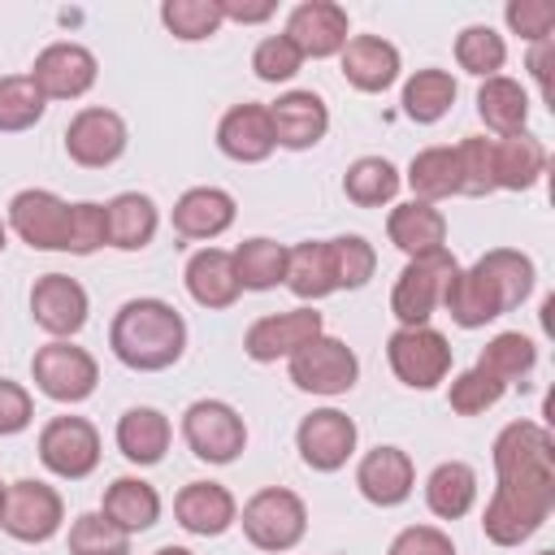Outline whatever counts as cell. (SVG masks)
<instances>
[{
  "instance_id": "6da1fadb",
  "label": "cell",
  "mask_w": 555,
  "mask_h": 555,
  "mask_svg": "<svg viewBox=\"0 0 555 555\" xmlns=\"http://www.w3.org/2000/svg\"><path fill=\"white\" fill-rule=\"evenodd\" d=\"M494 494L481 512V529L494 546L529 542L555 512V438L538 421H512L494 438Z\"/></svg>"
},
{
  "instance_id": "7a4b0ae2",
  "label": "cell",
  "mask_w": 555,
  "mask_h": 555,
  "mask_svg": "<svg viewBox=\"0 0 555 555\" xmlns=\"http://www.w3.org/2000/svg\"><path fill=\"white\" fill-rule=\"evenodd\" d=\"M113 356L134 373H160L173 369L186 351V321L165 299H126L108 325Z\"/></svg>"
},
{
  "instance_id": "3957f363",
  "label": "cell",
  "mask_w": 555,
  "mask_h": 555,
  "mask_svg": "<svg viewBox=\"0 0 555 555\" xmlns=\"http://www.w3.org/2000/svg\"><path fill=\"white\" fill-rule=\"evenodd\" d=\"M238 525H243V538H247L256 551L282 555V551H295V546L304 542V533H308V507H304V499H299L295 490H286V486H264V490H256V494L243 503Z\"/></svg>"
},
{
  "instance_id": "277c9868",
  "label": "cell",
  "mask_w": 555,
  "mask_h": 555,
  "mask_svg": "<svg viewBox=\"0 0 555 555\" xmlns=\"http://www.w3.org/2000/svg\"><path fill=\"white\" fill-rule=\"evenodd\" d=\"M455 256L442 247V251H429V256H416L399 269L395 286H390V312L403 330L412 325H429V317L442 308V295H447V282L455 278Z\"/></svg>"
},
{
  "instance_id": "5b68a950",
  "label": "cell",
  "mask_w": 555,
  "mask_h": 555,
  "mask_svg": "<svg viewBox=\"0 0 555 555\" xmlns=\"http://www.w3.org/2000/svg\"><path fill=\"white\" fill-rule=\"evenodd\" d=\"M30 377L52 403H82L100 382V364L87 347H74L69 338H52L30 356Z\"/></svg>"
},
{
  "instance_id": "8992f818",
  "label": "cell",
  "mask_w": 555,
  "mask_h": 555,
  "mask_svg": "<svg viewBox=\"0 0 555 555\" xmlns=\"http://www.w3.org/2000/svg\"><path fill=\"white\" fill-rule=\"evenodd\" d=\"M386 360L390 373L412 386V390H434L447 373H451V343L447 334H438L434 325H412V330H395L386 338Z\"/></svg>"
},
{
  "instance_id": "52a82bcc",
  "label": "cell",
  "mask_w": 555,
  "mask_h": 555,
  "mask_svg": "<svg viewBox=\"0 0 555 555\" xmlns=\"http://www.w3.org/2000/svg\"><path fill=\"white\" fill-rule=\"evenodd\" d=\"M286 373L308 395H347L356 386V377H360V360L343 338L317 334L308 347H299L286 360Z\"/></svg>"
},
{
  "instance_id": "ba28073f",
  "label": "cell",
  "mask_w": 555,
  "mask_h": 555,
  "mask_svg": "<svg viewBox=\"0 0 555 555\" xmlns=\"http://www.w3.org/2000/svg\"><path fill=\"white\" fill-rule=\"evenodd\" d=\"M182 438L204 464H230L247 447V425L225 399H195L182 412Z\"/></svg>"
},
{
  "instance_id": "9c48e42d",
  "label": "cell",
  "mask_w": 555,
  "mask_h": 555,
  "mask_svg": "<svg viewBox=\"0 0 555 555\" xmlns=\"http://www.w3.org/2000/svg\"><path fill=\"white\" fill-rule=\"evenodd\" d=\"M39 460L65 481H82L100 468V429L87 416H52L39 429Z\"/></svg>"
},
{
  "instance_id": "30bf717a",
  "label": "cell",
  "mask_w": 555,
  "mask_h": 555,
  "mask_svg": "<svg viewBox=\"0 0 555 555\" xmlns=\"http://www.w3.org/2000/svg\"><path fill=\"white\" fill-rule=\"evenodd\" d=\"M65 520V503L56 494V486L39 481V477H22L4 490V512H0V529L17 542H48Z\"/></svg>"
},
{
  "instance_id": "8fae6325",
  "label": "cell",
  "mask_w": 555,
  "mask_h": 555,
  "mask_svg": "<svg viewBox=\"0 0 555 555\" xmlns=\"http://www.w3.org/2000/svg\"><path fill=\"white\" fill-rule=\"evenodd\" d=\"M126 143H130V130H126L121 113H113L104 104L78 108L69 117V126H65V152L82 169H104V165L121 160Z\"/></svg>"
},
{
  "instance_id": "7c38bea8",
  "label": "cell",
  "mask_w": 555,
  "mask_h": 555,
  "mask_svg": "<svg viewBox=\"0 0 555 555\" xmlns=\"http://www.w3.org/2000/svg\"><path fill=\"white\" fill-rule=\"evenodd\" d=\"M9 230L35 251H65L69 238V204L56 191L26 186L9 199Z\"/></svg>"
},
{
  "instance_id": "4fadbf2b",
  "label": "cell",
  "mask_w": 555,
  "mask_h": 555,
  "mask_svg": "<svg viewBox=\"0 0 555 555\" xmlns=\"http://www.w3.org/2000/svg\"><path fill=\"white\" fill-rule=\"evenodd\" d=\"M317 334H325V317L317 308H291V312H269L260 321L247 325L243 334V351L256 364H273V360H291L299 347H308Z\"/></svg>"
},
{
  "instance_id": "5bb4252c",
  "label": "cell",
  "mask_w": 555,
  "mask_h": 555,
  "mask_svg": "<svg viewBox=\"0 0 555 555\" xmlns=\"http://www.w3.org/2000/svg\"><path fill=\"white\" fill-rule=\"evenodd\" d=\"M356 421L338 408H317L299 421L295 429V447H299V460L317 473H338L351 455H356Z\"/></svg>"
},
{
  "instance_id": "9a60e30c",
  "label": "cell",
  "mask_w": 555,
  "mask_h": 555,
  "mask_svg": "<svg viewBox=\"0 0 555 555\" xmlns=\"http://www.w3.org/2000/svg\"><path fill=\"white\" fill-rule=\"evenodd\" d=\"M282 35L295 43V52L308 61H325V56H338L343 43L351 39V22H347V9L334 4V0H304L291 9Z\"/></svg>"
},
{
  "instance_id": "2e32d148",
  "label": "cell",
  "mask_w": 555,
  "mask_h": 555,
  "mask_svg": "<svg viewBox=\"0 0 555 555\" xmlns=\"http://www.w3.org/2000/svg\"><path fill=\"white\" fill-rule=\"evenodd\" d=\"M95 74H100L95 52L82 43H69V39L48 43L30 65V78L43 91V100H78L95 87Z\"/></svg>"
},
{
  "instance_id": "e0dca14e",
  "label": "cell",
  "mask_w": 555,
  "mask_h": 555,
  "mask_svg": "<svg viewBox=\"0 0 555 555\" xmlns=\"http://www.w3.org/2000/svg\"><path fill=\"white\" fill-rule=\"evenodd\" d=\"M87 312H91V299H87L82 282L69 273H43L30 286V317L52 338H74L87 325Z\"/></svg>"
},
{
  "instance_id": "ac0fdd59",
  "label": "cell",
  "mask_w": 555,
  "mask_h": 555,
  "mask_svg": "<svg viewBox=\"0 0 555 555\" xmlns=\"http://www.w3.org/2000/svg\"><path fill=\"white\" fill-rule=\"evenodd\" d=\"M442 308H447V317H451L460 330H481L486 321L512 312L507 299H503V291H499V282H494L477 260H473L468 269H455V278L447 282Z\"/></svg>"
},
{
  "instance_id": "d6986e66",
  "label": "cell",
  "mask_w": 555,
  "mask_h": 555,
  "mask_svg": "<svg viewBox=\"0 0 555 555\" xmlns=\"http://www.w3.org/2000/svg\"><path fill=\"white\" fill-rule=\"evenodd\" d=\"M269 121H273V143L286 152H308L325 139L330 130V108L317 91H286L269 104Z\"/></svg>"
},
{
  "instance_id": "ffe728a7",
  "label": "cell",
  "mask_w": 555,
  "mask_h": 555,
  "mask_svg": "<svg viewBox=\"0 0 555 555\" xmlns=\"http://www.w3.org/2000/svg\"><path fill=\"white\" fill-rule=\"evenodd\" d=\"M356 486L373 507H399L412 486H416V468L412 455L403 447H373L364 451V460L356 464Z\"/></svg>"
},
{
  "instance_id": "44dd1931",
  "label": "cell",
  "mask_w": 555,
  "mask_h": 555,
  "mask_svg": "<svg viewBox=\"0 0 555 555\" xmlns=\"http://www.w3.org/2000/svg\"><path fill=\"white\" fill-rule=\"evenodd\" d=\"M338 61H343V78L364 95H377V91L395 87V78L403 69L399 65V48L390 39H382V35H351L343 43Z\"/></svg>"
},
{
  "instance_id": "7402d4cb",
  "label": "cell",
  "mask_w": 555,
  "mask_h": 555,
  "mask_svg": "<svg viewBox=\"0 0 555 555\" xmlns=\"http://www.w3.org/2000/svg\"><path fill=\"white\" fill-rule=\"evenodd\" d=\"M217 147L238 160V165H260L273 156V121H269V104H234L221 121H217Z\"/></svg>"
},
{
  "instance_id": "603a6c76",
  "label": "cell",
  "mask_w": 555,
  "mask_h": 555,
  "mask_svg": "<svg viewBox=\"0 0 555 555\" xmlns=\"http://www.w3.org/2000/svg\"><path fill=\"white\" fill-rule=\"evenodd\" d=\"M173 516L195 538H217L238 520V503L221 481H186L173 499Z\"/></svg>"
},
{
  "instance_id": "cb8c5ba5",
  "label": "cell",
  "mask_w": 555,
  "mask_h": 555,
  "mask_svg": "<svg viewBox=\"0 0 555 555\" xmlns=\"http://www.w3.org/2000/svg\"><path fill=\"white\" fill-rule=\"evenodd\" d=\"M230 225H234V195L221 186H191L173 204V230L182 238L208 243V238H221Z\"/></svg>"
},
{
  "instance_id": "d4e9b609",
  "label": "cell",
  "mask_w": 555,
  "mask_h": 555,
  "mask_svg": "<svg viewBox=\"0 0 555 555\" xmlns=\"http://www.w3.org/2000/svg\"><path fill=\"white\" fill-rule=\"evenodd\" d=\"M386 238L408 256H429V251H442L447 247V217L434 208V204H421V199H408V204H395L390 217H386Z\"/></svg>"
},
{
  "instance_id": "484cf974",
  "label": "cell",
  "mask_w": 555,
  "mask_h": 555,
  "mask_svg": "<svg viewBox=\"0 0 555 555\" xmlns=\"http://www.w3.org/2000/svg\"><path fill=\"white\" fill-rule=\"evenodd\" d=\"M169 438H173V425L160 408H147V403H134L117 416V451L147 468V464H160L165 451H169Z\"/></svg>"
},
{
  "instance_id": "4316f807",
  "label": "cell",
  "mask_w": 555,
  "mask_h": 555,
  "mask_svg": "<svg viewBox=\"0 0 555 555\" xmlns=\"http://www.w3.org/2000/svg\"><path fill=\"white\" fill-rule=\"evenodd\" d=\"M182 282H186V291H191V299L199 308H230L243 295V286L234 278V256L221 251V247H199L186 260Z\"/></svg>"
},
{
  "instance_id": "83f0119b",
  "label": "cell",
  "mask_w": 555,
  "mask_h": 555,
  "mask_svg": "<svg viewBox=\"0 0 555 555\" xmlns=\"http://www.w3.org/2000/svg\"><path fill=\"white\" fill-rule=\"evenodd\" d=\"M490 156H494V191H529L546 173V147L529 130L494 139Z\"/></svg>"
},
{
  "instance_id": "f1b7e54d",
  "label": "cell",
  "mask_w": 555,
  "mask_h": 555,
  "mask_svg": "<svg viewBox=\"0 0 555 555\" xmlns=\"http://www.w3.org/2000/svg\"><path fill=\"white\" fill-rule=\"evenodd\" d=\"M104 212H108V247H117V251H143L156 238L160 212H156L152 195L121 191V195H113L104 204Z\"/></svg>"
},
{
  "instance_id": "f546056e",
  "label": "cell",
  "mask_w": 555,
  "mask_h": 555,
  "mask_svg": "<svg viewBox=\"0 0 555 555\" xmlns=\"http://www.w3.org/2000/svg\"><path fill=\"white\" fill-rule=\"evenodd\" d=\"M282 286L295 299H304V304H317V299L334 295L338 282H334V264H330V243L325 238H308V243L286 247V278H282Z\"/></svg>"
},
{
  "instance_id": "4dcf8cb0",
  "label": "cell",
  "mask_w": 555,
  "mask_h": 555,
  "mask_svg": "<svg viewBox=\"0 0 555 555\" xmlns=\"http://www.w3.org/2000/svg\"><path fill=\"white\" fill-rule=\"evenodd\" d=\"M100 512L121 529V533H143L160 520V494L152 481L143 477H117L104 499H100Z\"/></svg>"
},
{
  "instance_id": "1f68e13d",
  "label": "cell",
  "mask_w": 555,
  "mask_h": 555,
  "mask_svg": "<svg viewBox=\"0 0 555 555\" xmlns=\"http://www.w3.org/2000/svg\"><path fill=\"white\" fill-rule=\"evenodd\" d=\"M477 113H481V121L499 139L520 134L529 126V91L516 78H507V74L481 78V87H477Z\"/></svg>"
},
{
  "instance_id": "d6a6232c",
  "label": "cell",
  "mask_w": 555,
  "mask_h": 555,
  "mask_svg": "<svg viewBox=\"0 0 555 555\" xmlns=\"http://www.w3.org/2000/svg\"><path fill=\"white\" fill-rule=\"evenodd\" d=\"M477 503V473L464 460H447L425 477V507L438 520H460Z\"/></svg>"
},
{
  "instance_id": "836d02e7",
  "label": "cell",
  "mask_w": 555,
  "mask_h": 555,
  "mask_svg": "<svg viewBox=\"0 0 555 555\" xmlns=\"http://www.w3.org/2000/svg\"><path fill=\"white\" fill-rule=\"evenodd\" d=\"M403 178L412 186V199H421V204H438V199L460 195V160H455V147H425V152H416Z\"/></svg>"
},
{
  "instance_id": "e575fe53",
  "label": "cell",
  "mask_w": 555,
  "mask_h": 555,
  "mask_svg": "<svg viewBox=\"0 0 555 555\" xmlns=\"http://www.w3.org/2000/svg\"><path fill=\"white\" fill-rule=\"evenodd\" d=\"M460 87L447 69H416L408 82H403V113L416 121V126H434L438 117L451 113Z\"/></svg>"
},
{
  "instance_id": "d590c367",
  "label": "cell",
  "mask_w": 555,
  "mask_h": 555,
  "mask_svg": "<svg viewBox=\"0 0 555 555\" xmlns=\"http://www.w3.org/2000/svg\"><path fill=\"white\" fill-rule=\"evenodd\" d=\"M399 182H403V173L386 156H360L343 173V195L360 208H382L399 195Z\"/></svg>"
},
{
  "instance_id": "8d00e7d4",
  "label": "cell",
  "mask_w": 555,
  "mask_h": 555,
  "mask_svg": "<svg viewBox=\"0 0 555 555\" xmlns=\"http://www.w3.org/2000/svg\"><path fill=\"white\" fill-rule=\"evenodd\" d=\"M234 278L243 291H273L286 278V247L273 238H243L234 251Z\"/></svg>"
},
{
  "instance_id": "74e56055",
  "label": "cell",
  "mask_w": 555,
  "mask_h": 555,
  "mask_svg": "<svg viewBox=\"0 0 555 555\" xmlns=\"http://www.w3.org/2000/svg\"><path fill=\"white\" fill-rule=\"evenodd\" d=\"M533 364H538V347H533V338L520 334V330L494 334V338L481 347V356H477V369H486V373L499 377L503 386L525 382V377L533 373Z\"/></svg>"
},
{
  "instance_id": "f35d334b",
  "label": "cell",
  "mask_w": 555,
  "mask_h": 555,
  "mask_svg": "<svg viewBox=\"0 0 555 555\" xmlns=\"http://www.w3.org/2000/svg\"><path fill=\"white\" fill-rule=\"evenodd\" d=\"M503 61H507V43H503V35L494 26L473 22V26H464L455 35V65L460 69H468L477 78H494L503 69Z\"/></svg>"
},
{
  "instance_id": "ab89813d",
  "label": "cell",
  "mask_w": 555,
  "mask_h": 555,
  "mask_svg": "<svg viewBox=\"0 0 555 555\" xmlns=\"http://www.w3.org/2000/svg\"><path fill=\"white\" fill-rule=\"evenodd\" d=\"M43 108H48V100L30 74H4L0 78V134L30 130L43 117Z\"/></svg>"
},
{
  "instance_id": "60d3db41",
  "label": "cell",
  "mask_w": 555,
  "mask_h": 555,
  "mask_svg": "<svg viewBox=\"0 0 555 555\" xmlns=\"http://www.w3.org/2000/svg\"><path fill=\"white\" fill-rule=\"evenodd\" d=\"M160 22L173 39L182 43H199L212 39L221 30V0H165L160 4Z\"/></svg>"
},
{
  "instance_id": "b9f144b4",
  "label": "cell",
  "mask_w": 555,
  "mask_h": 555,
  "mask_svg": "<svg viewBox=\"0 0 555 555\" xmlns=\"http://www.w3.org/2000/svg\"><path fill=\"white\" fill-rule=\"evenodd\" d=\"M477 264L499 282V291H503L507 308H520V304L533 295L538 269H533V260H529L525 251H516V247H494V251L477 256Z\"/></svg>"
},
{
  "instance_id": "7bdbcfd3",
  "label": "cell",
  "mask_w": 555,
  "mask_h": 555,
  "mask_svg": "<svg viewBox=\"0 0 555 555\" xmlns=\"http://www.w3.org/2000/svg\"><path fill=\"white\" fill-rule=\"evenodd\" d=\"M330 243V264H334V282L338 291H360L369 286V278L377 273V251L364 234H338L325 238Z\"/></svg>"
},
{
  "instance_id": "ee69618b",
  "label": "cell",
  "mask_w": 555,
  "mask_h": 555,
  "mask_svg": "<svg viewBox=\"0 0 555 555\" xmlns=\"http://www.w3.org/2000/svg\"><path fill=\"white\" fill-rule=\"evenodd\" d=\"M69 555H130V533H121L104 512H82L69 525Z\"/></svg>"
},
{
  "instance_id": "f6af8a7d",
  "label": "cell",
  "mask_w": 555,
  "mask_h": 555,
  "mask_svg": "<svg viewBox=\"0 0 555 555\" xmlns=\"http://www.w3.org/2000/svg\"><path fill=\"white\" fill-rule=\"evenodd\" d=\"M494 139L486 134H468L455 143V160H460V195H490L494 191V156H490Z\"/></svg>"
},
{
  "instance_id": "bcb514c9",
  "label": "cell",
  "mask_w": 555,
  "mask_h": 555,
  "mask_svg": "<svg viewBox=\"0 0 555 555\" xmlns=\"http://www.w3.org/2000/svg\"><path fill=\"white\" fill-rule=\"evenodd\" d=\"M503 382L499 377H490L486 369H464L455 382H451V390H447V403H451V412H460V416H481L486 408H494L499 399H503Z\"/></svg>"
},
{
  "instance_id": "7dc6e473",
  "label": "cell",
  "mask_w": 555,
  "mask_h": 555,
  "mask_svg": "<svg viewBox=\"0 0 555 555\" xmlns=\"http://www.w3.org/2000/svg\"><path fill=\"white\" fill-rule=\"evenodd\" d=\"M104 243H108V212H104V204H95V199L69 204V238H65V251L69 256H91Z\"/></svg>"
},
{
  "instance_id": "c3c4849f",
  "label": "cell",
  "mask_w": 555,
  "mask_h": 555,
  "mask_svg": "<svg viewBox=\"0 0 555 555\" xmlns=\"http://www.w3.org/2000/svg\"><path fill=\"white\" fill-rule=\"evenodd\" d=\"M251 69L260 82H291L304 69V56L295 52V43L286 35H264L251 52Z\"/></svg>"
},
{
  "instance_id": "681fc988",
  "label": "cell",
  "mask_w": 555,
  "mask_h": 555,
  "mask_svg": "<svg viewBox=\"0 0 555 555\" xmlns=\"http://www.w3.org/2000/svg\"><path fill=\"white\" fill-rule=\"evenodd\" d=\"M503 17H507L512 35H520L529 48L542 43V39H555V35H551V30H555V4H551V0H512V4L503 9Z\"/></svg>"
},
{
  "instance_id": "f907efd6",
  "label": "cell",
  "mask_w": 555,
  "mask_h": 555,
  "mask_svg": "<svg viewBox=\"0 0 555 555\" xmlns=\"http://www.w3.org/2000/svg\"><path fill=\"white\" fill-rule=\"evenodd\" d=\"M386 555H455V542L438 525H408L395 533Z\"/></svg>"
},
{
  "instance_id": "816d5d0a",
  "label": "cell",
  "mask_w": 555,
  "mask_h": 555,
  "mask_svg": "<svg viewBox=\"0 0 555 555\" xmlns=\"http://www.w3.org/2000/svg\"><path fill=\"white\" fill-rule=\"evenodd\" d=\"M35 416V403H30V390L22 382H9L0 377V438L9 434H22Z\"/></svg>"
},
{
  "instance_id": "f5cc1de1",
  "label": "cell",
  "mask_w": 555,
  "mask_h": 555,
  "mask_svg": "<svg viewBox=\"0 0 555 555\" xmlns=\"http://www.w3.org/2000/svg\"><path fill=\"white\" fill-rule=\"evenodd\" d=\"M278 13V0H221V17L238 26H260Z\"/></svg>"
},
{
  "instance_id": "db71d44e",
  "label": "cell",
  "mask_w": 555,
  "mask_h": 555,
  "mask_svg": "<svg viewBox=\"0 0 555 555\" xmlns=\"http://www.w3.org/2000/svg\"><path fill=\"white\" fill-rule=\"evenodd\" d=\"M551 61H555V39H542V43L529 48V74H533L546 104H551Z\"/></svg>"
},
{
  "instance_id": "11a10c76",
  "label": "cell",
  "mask_w": 555,
  "mask_h": 555,
  "mask_svg": "<svg viewBox=\"0 0 555 555\" xmlns=\"http://www.w3.org/2000/svg\"><path fill=\"white\" fill-rule=\"evenodd\" d=\"M156 555H191V551H186V546H160Z\"/></svg>"
},
{
  "instance_id": "9f6ffc18",
  "label": "cell",
  "mask_w": 555,
  "mask_h": 555,
  "mask_svg": "<svg viewBox=\"0 0 555 555\" xmlns=\"http://www.w3.org/2000/svg\"><path fill=\"white\" fill-rule=\"evenodd\" d=\"M4 238H9V225L0 221V251H4Z\"/></svg>"
},
{
  "instance_id": "6f0895ef",
  "label": "cell",
  "mask_w": 555,
  "mask_h": 555,
  "mask_svg": "<svg viewBox=\"0 0 555 555\" xmlns=\"http://www.w3.org/2000/svg\"><path fill=\"white\" fill-rule=\"evenodd\" d=\"M4 490H9V486H4V481H0V512H4Z\"/></svg>"
},
{
  "instance_id": "680465c9",
  "label": "cell",
  "mask_w": 555,
  "mask_h": 555,
  "mask_svg": "<svg viewBox=\"0 0 555 555\" xmlns=\"http://www.w3.org/2000/svg\"><path fill=\"white\" fill-rule=\"evenodd\" d=\"M538 555H555V551H538Z\"/></svg>"
}]
</instances>
